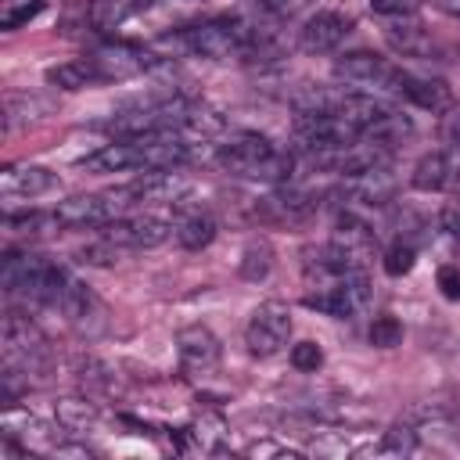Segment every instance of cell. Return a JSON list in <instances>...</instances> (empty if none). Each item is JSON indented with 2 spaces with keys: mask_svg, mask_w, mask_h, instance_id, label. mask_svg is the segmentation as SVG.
<instances>
[{
  "mask_svg": "<svg viewBox=\"0 0 460 460\" xmlns=\"http://www.w3.org/2000/svg\"><path fill=\"white\" fill-rule=\"evenodd\" d=\"M216 162L241 180H288L295 169V158L280 151L270 137L262 133H234L226 144H219Z\"/></svg>",
  "mask_w": 460,
  "mask_h": 460,
  "instance_id": "1",
  "label": "cell"
},
{
  "mask_svg": "<svg viewBox=\"0 0 460 460\" xmlns=\"http://www.w3.org/2000/svg\"><path fill=\"white\" fill-rule=\"evenodd\" d=\"M252 32L241 18H208L201 25H190L180 32V47L194 58H208V61H223V58H244Z\"/></svg>",
  "mask_w": 460,
  "mask_h": 460,
  "instance_id": "2",
  "label": "cell"
},
{
  "mask_svg": "<svg viewBox=\"0 0 460 460\" xmlns=\"http://www.w3.org/2000/svg\"><path fill=\"white\" fill-rule=\"evenodd\" d=\"M190 190V180L176 169H147L144 176L122 183V187H111L108 198L115 201L119 216L126 208H137V205H180Z\"/></svg>",
  "mask_w": 460,
  "mask_h": 460,
  "instance_id": "3",
  "label": "cell"
},
{
  "mask_svg": "<svg viewBox=\"0 0 460 460\" xmlns=\"http://www.w3.org/2000/svg\"><path fill=\"white\" fill-rule=\"evenodd\" d=\"M370 302V284L363 277V270H349L327 284H316L313 291H305V305L323 313V316H334V320H352L367 309Z\"/></svg>",
  "mask_w": 460,
  "mask_h": 460,
  "instance_id": "4",
  "label": "cell"
},
{
  "mask_svg": "<svg viewBox=\"0 0 460 460\" xmlns=\"http://www.w3.org/2000/svg\"><path fill=\"white\" fill-rule=\"evenodd\" d=\"M288 338H291V313L284 302H262L244 327V345L255 359L277 356L288 345Z\"/></svg>",
  "mask_w": 460,
  "mask_h": 460,
  "instance_id": "5",
  "label": "cell"
},
{
  "mask_svg": "<svg viewBox=\"0 0 460 460\" xmlns=\"http://www.w3.org/2000/svg\"><path fill=\"white\" fill-rule=\"evenodd\" d=\"M172 223L151 212H137V216H115L111 223L101 226V237L111 241L115 248H158L162 241H169Z\"/></svg>",
  "mask_w": 460,
  "mask_h": 460,
  "instance_id": "6",
  "label": "cell"
},
{
  "mask_svg": "<svg viewBox=\"0 0 460 460\" xmlns=\"http://www.w3.org/2000/svg\"><path fill=\"white\" fill-rule=\"evenodd\" d=\"M334 75L349 86H363V90H392L395 93V75L399 68L381 58V54H370V50H352V54H341L334 61Z\"/></svg>",
  "mask_w": 460,
  "mask_h": 460,
  "instance_id": "7",
  "label": "cell"
},
{
  "mask_svg": "<svg viewBox=\"0 0 460 460\" xmlns=\"http://www.w3.org/2000/svg\"><path fill=\"white\" fill-rule=\"evenodd\" d=\"M349 32H352V18L341 14V11L323 7V11H316V14H309V18L302 22V29H298V47H302L305 54H331V50L341 47V40H345Z\"/></svg>",
  "mask_w": 460,
  "mask_h": 460,
  "instance_id": "8",
  "label": "cell"
},
{
  "mask_svg": "<svg viewBox=\"0 0 460 460\" xmlns=\"http://www.w3.org/2000/svg\"><path fill=\"white\" fill-rule=\"evenodd\" d=\"M341 198L356 201V205H388L395 198V176L388 172V162H377V165H367V169H356L349 176H341V187H338Z\"/></svg>",
  "mask_w": 460,
  "mask_h": 460,
  "instance_id": "9",
  "label": "cell"
},
{
  "mask_svg": "<svg viewBox=\"0 0 460 460\" xmlns=\"http://www.w3.org/2000/svg\"><path fill=\"white\" fill-rule=\"evenodd\" d=\"M176 356H180L183 374H212L219 367L223 345L205 323H190L176 334Z\"/></svg>",
  "mask_w": 460,
  "mask_h": 460,
  "instance_id": "10",
  "label": "cell"
},
{
  "mask_svg": "<svg viewBox=\"0 0 460 460\" xmlns=\"http://www.w3.org/2000/svg\"><path fill=\"white\" fill-rule=\"evenodd\" d=\"M54 216H58V223L68 226V230H83V226L90 230V226L111 223V219L119 216V208H115V201H111L108 190H104V194H72V198L58 201Z\"/></svg>",
  "mask_w": 460,
  "mask_h": 460,
  "instance_id": "11",
  "label": "cell"
},
{
  "mask_svg": "<svg viewBox=\"0 0 460 460\" xmlns=\"http://www.w3.org/2000/svg\"><path fill=\"white\" fill-rule=\"evenodd\" d=\"M395 93L431 115H442L453 108V90L446 79H435V75H417V72H402L395 75Z\"/></svg>",
  "mask_w": 460,
  "mask_h": 460,
  "instance_id": "12",
  "label": "cell"
},
{
  "mask_svg": "<svg viewBox=\"0 0 460 460\" xmlns=\"http://www.w3.org/2000/svg\"><path fill=\"white\" fill-rule=\"evenodd\" d=\"M331 244L341 252V259L352 266V270H363V262L374 255L377 248V234L352 212H341L338 223H334V234H331Z\"/></svg>",
  "mask_w": 460,
  "mask_h": 460,
  "instance_id": "13",
  "label": "cell"
},
{
  "mask_svg": "<svg viewBox=\"0 0 460 460\" xmlns=\"http://www.w3.org/2000/svg\"><path fill=\"white\" fill-rule=\"evenodd\" d=\"M58 187V172L43 169V165H7L0 172V194L7 201H32V198H43Z\"/></svg>",
  "mask_w": 460,
  "mask_h": 460,
  "instance_id": "14",
  "label": "cell"
},
{
  "mask_svg": "<svg viewBox=\"0 0 460 460\" xmlns=\"http://www.w3.org/2000/svg\"><path fill=\"white\" fill-rule=\"evenodd\" d=\"M86 172H144V151L133 137H119L115 144H104L101 151L83 158Z\"/></svg>",
  "mask_w": 460,
  "mask_h": 460,
  "instance_id": "15",
  "label": "cell"
},
{
  "mask_svg": "<svg viewBox=\"0 0 460 460\" xmlns=\"http://www.w3.org/2000/svg\"><path fill=\"white\" fill-rule=\"evenodd\" d=\"M410 183H413L417 190H424V194H442V190L456 187V183H460V172H456L453 155H449V151H428V155L413 165Z\"/></svg>",
  "mask_w": 460,
  "mask_h": 460,
  "instance_id": "16",
  "label": "cell"
},
{
  "mask_svg": "<svg viewBox=\"0 0 460 460\" xmlns=\"http://www.w3.org/2000/svg\"><path fill=\"white\" fill-rule=\"evenodd\" d=\"M385 40L395 54L402 58H428L435 50L428 29L410 14V18H385Z\"/></svg>",
  "mask_w": 460,
  "mask_h": 460,
  "instance_id": "17",
  "label": "cell"
},
{
  "mask_svg": "<svg viewBox=\"0 0 460 460\" xmlns=\"http://www.w3.org/2000/svg\"><path fill=\"white\" fill-rule=\"evenodd\" d=\"M93 65L101 68V79L111 83V79H129L137 72H144L151 65L147 50L140 47H129V43H115V47H104L93 54Z\"/></svg>",
  "mask_w": 460,
  "mask_h": 460,
  "instance_id": "18",
  "label": "cell"
},
{
  "mask_svg": "<svg viewBox=\"0 0 460 460\" xmlns=\"http://www.w3.org/2000/svg\"><path fill=\"white\" fill-rule=\"evenodd\" d=\"M262 216L266 219H277V223H298L305 219L313 208H316V198L305 194V190H277L270 198H262Z\"/></svg>",
  "mask_w": 460,
  "mask_h": 460,
  "instance_id": "19",
  "label": "cell"
},
{
  "mask_svg": "<svg viewBox=\"0 0 460 460\" xmlns=\"http://www.w3.org/2000/svg\"><path fill=\"white\" fill-rule=\"evenodd\" d=\"M47 83L58 90H86V86H97L104 79H101V68L93 65V58H72V61L47 68Z\"/></svg>",
  "mask_w": 460,
  "mask_h": 460,
  "instance_id": "20",
  "label": "cell"
},
{
  "mask_svg": "<svg viewBox=\"0 0 460 460\" xmlns=\"http://www.w3.org/2000/svg\"><path fill=\"white\" fill-rule=\"evenodd\" d=\"M172 234H176V241H180L187 252H201V248H208L212 237H216V219H212L208 212L194 208V212H187V216L172 226Z\"/></svg>",
  "mask_w": 460,
  "mask_h": 460,
  "instance_id": "21",
  "label": "cell"
},
{
  "mask_svg": "<svg viewBox=\"0 0 460 460\" xmlns=\"http://www.w3.org/2000/svg\"><path fill=\"white\" fill-rule=\"evenodd\" d=\"M151 0H93L90 4V22L93 29L108 32V29H119L126 18H133L137 11H144Z\"/></svg>",
  "mask_w": 460,
  "mask_h": 460,
  "instance_id": "22",
  "label": "cell"
},
{
  "mask_svg": "<svg viewBox=\"0 0 460 460\" xmlns=\"http://www.w3.org/2000/svg\"><path fill=\"white\" fill-rule=\"evenodd\" d=\"M4 230L7 234H18V237H43V234H54L61 230L58 216L54 212H7L4 216Z\"/></svg>",
  "mask_w": 460,
  "mask_h": 460,
  "instance_id": "23",
  "label": "cell"
},
{
  "mask_svg": "<svg viewBox=\"0 0 460 460\" xmlns=\"http://www.w3.org/2000/svg\"><path fill=\"white\" fill-rule=\"evenodd\" d=\"M58 424L65 431H90L97 424V406L86 399H61L58 402Z\"/></svg>",
  "mask_w": 460,
  "mask_h": 460,
  "instance_id": "24",
  "label": "cell"
},
{
  "mask_svg": "<svg viewBox=\"0 0 460 460\" xmlns=\"http://www.w3.org/2000/svg\"><path fill=\"white\" fill-rule=\"evenodd\" d=\"M270 270H273V252H270V244H266V241H252V244L244 248V255H241V277H244V280H266Z\"/></svg>",
  "mask_w": 460,
  "mask_h": 460,
  "instance_id": "25",
  "label": "cell"
},
{
  "mask_svg": "<svg viewBox=\"0 0 460 460\" xmlns=\"http://www.w3.org/2000/svg\"><path fill=\"white\" fill-rule=\"evenodd\" d=\"M43 4H47V0H4L0 25H4L7 32H14V29L29 25V22H32V18L43 11Z\"/></svg>",
  "mask_w": 460,
  "mask_h": 460,
  "instance_id": "26",
  "label": "cell"
},
{
  "mask_svg": "<svg viewBox=\"0 0 460 460\" xmlns=\"http://www.w3.org/2000/svg\"><path fill=\"white\" fill-rule=\"evenodd\" d=\"M381 453H392V456H410L417 453V428L413 424H395L385 431L381 438Z\"/></svg>",
  "mask_w": 460,
  "mask_h": 460,
  "instance_id": "27",
  "label": "cell"
},
{
  "mask_svg": "<svg viewBox=\"0 0 460 460\" xmlns=\"http://www.w3.org/2000/svg\"><path fill=\"white\" fill-rule=\"evenodd\" d=\"M402 341V323L395 320V316H377L374 323H370V345H377V349H395Z\"/></svg>",
  "mask_w": 460,
  "mask_h": 460,
  "instance_id": "28",
  "label": "cell"
},
{
  "mask_svg": "<svg viewBox=\"0 0 460 460\" xmlns=\"http://www.w3.org/2000/svg\"><path fill=\"white\" fill-rule=\"evenodd\" d=\"M291 363L302 374H316L323 367V349L316 341H298V345H291Z\"/></svg>",
  "mask_w": 460,
  "mask_h": 460,
  "instance_id": "29",
  "label": "cell"
},
{
  "mask_svg": "<svg viewBox=\"0 0 460 460\" xmlns=\"http://www.w3.org/2000/svg\"><path fill=\"white\" fill-rule=\"evenodd\" d=\"M381 266H385L388 277H402V273H410V270H413V248H410V244H392V248L385 252Z\"/></svg>",
  "mask_w": 460,
  "mask_h": 460,
  "instance_id": "30",
  "label": "cell"
},
{
  "mask_svg": "<svg viewBox=\"0 0 460 460\" xmlns=\"http://www.w3.org/2000/svg\"><path fill=\"white\" fill-rule=\"evenodd\" d=\"M370 7L381 18H410V14H417L420 0H370Z\"/></svg>",
  "mask_w": 460,
  "mask_h": 460,
  "instance_id": "31",
  "label": "cell"
},
{
  "mask_svg": "<svg viewBox=\"0 0 460 460\" xmlns=\"http://www.w3.org/2000/svg\"><path fill=\"white\" fill-rule=\"evenodd\" d=\"M438 291H442L449 302H460V270H456V266H442V270H438Z\"/></svg>",
  "mask_w": 460,
  "mask_h": 460,
  "instance_id": "32",
  "label": "cell"
},
{
  "mask_svg": "<svg viewBox=\"0 0 460 460\" xmlns=\"http://www.w3.org/2000/svg\"><path fill=\"white\" fill-rule=\"evenodd\" d=\"M442 230H446L453 241H460V201H449V205L442 208Z\"/></svg>",
  "mask_w": 460,
  "mask_h": 460,
  "instance_id": "33",
  "label": "cell"
},
{
  "mask_svg": "<svg viewBox=\"0 0 460 460\" xmlns=\"http://www.w3.org/2000/svg\"><path fill=\"white\" fill-rule=\"evenodd\" d=\"M446 140H449V147L460 155V108L446 119Z\"/></svg>",
  "mask_w": 460,
  "mask_h": 460,
  "instance_id": "34",
  "label": "cell"
},
{
  "mask_svg": "<svg viewBox=\"0 0 460 460\" xmlns=\"http://www.w3.org/2000/svg\"><path fill=\"white\" fill-rule=\"evenodd\" d=\"M453 14H460V0H456V4H453Z\"/></svg>",
  "mask_w": 460,
  "mask_h": 460,
  "instance_id": "35",
  "label": "cell"
}]
</instances>
